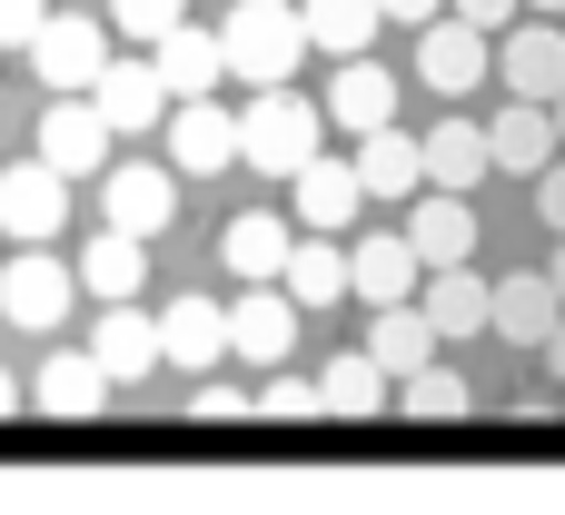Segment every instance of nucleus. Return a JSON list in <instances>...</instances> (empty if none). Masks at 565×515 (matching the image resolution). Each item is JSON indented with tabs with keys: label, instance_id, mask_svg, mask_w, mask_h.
Returning <instances> with one entry per match:
<instances>
[{
	"label": "nucleus",
	"instance_id": "1",
	"mask_svg": "<svg viewBox=\"0 0 565 515\" xmlns=\"http://www.w3.org/2000/svg\"><path fill=\"white\" fill-rule=\"evenodd\" d=\"M298 60H308V30H298V0H238V10L218 20V69H228V79L268 89V79H288Z\"/></svg>",
	"mask_w": 565,
	"mask_h": 515
},
{
	"label": "nucleus",
	"instance_id": "2",
	"mask_svg": "<svg viewBox=\"0 0 565 515\" xmlns=\"http://www.w3.org/2000/svg\"><path fill=\"white\" fill-rule=\"evenodd\" d=\"M318 129H328V119H318V99H298L288 79H268V89L238 109V159H248L258 179H288V169L318 149Z\"/></svg>",
	"mask_w": 565,
	"mask_h": 515
},
{
	"label": "nucleus",
	"instance_id": "3",
	"mask_svg": "<svg viewBox=\"0 0 565 515\" xmlns=\"http://www.w3.org/2000/svg\"><path fill=\"white\" fill-rule=\"evenodd\" d=\"M159 139H169V179H218V169H238V109H218L209 89H199V99H169V109H159Z\"/></svg>",
	"mask_w": 565,
	"mask_h": 515
},
{
	"label": "nucleus",
	"instance_id": "4",
	"mask_svg": "<svg viewBox=\"0 0 565 515\" xmlns=\"http://www.w3.org/2000/svg\"><path fill=\"white\" fill-rule=\"evenodd\" d=\"M20 50H30L40 89H89V79H99V60H109V30H99L89 10H40V30H30Z\"/></svg>",
	"mask_w": 565,
	"mask_h": 515
},
{
	"label": "nucleus",
	"instance_id": "5",
	"mask_svg": "<svg viewBox=\"0 0 565 515\" xmlns=\"http://www.w3.org/2000/svg\"><path fill=\"white\" fill-rule=\"evenodd\" d=\"M288 199H298V228H328V238H348V228H358V208H367V189H358L348 149H308V159L288 169Z\"/></svg>",
	"mask_w": 565,
	"mask_h": 515
},
{
	"label": "nucleus",
	"instance_id": "6",
	"mask_svg": "<svg viewBox=\"0 0 565 515\" xmlns=\"http://www.w3.org/2000/svg\"><path fill=\"white\" fill-rule=\"evenodd\" d=\"M218 328H228V357L278 367V357L298 347V298H288L278 278H248V298H238V308H218Z\"/></svg>",
	"mask_w": 565,
	"mask_h": 515
},
{
	"label": "nucleus",
	"instance_id": "7",
	"mask_svg": "<svg viewBox=\"0 0 565 515\" xmlns=\"http://www.w3.org/2000/svg\"><path fill=\"white\" fill-rule=\"evenodd\" d=\"M70 298H79V278H70L40 238H20V258L0 268V318H10V328H60Z\"/></svg>",
	"mask_w": 565,
	"mask_h": 515
},
{
	"label": "nucleus",
	"instance_id": "8",
	"mask_svg": "<svg viewBox=\"0 0 565 515\" xmlns=\"http://www.w3.org/2000/svg\"><path fill=\"white\" fill-rule=\"evenodd\" d=\"M487 69L507 79V99H556L565 89V30L556 20H507V50L487 40Z\"/></svg>",
	"mask_w": 565,
	"mask_h": 515
},
{
	"label": "nucleus",
	"instance_id": "9",
	"mask_svg": "<svg viewBox=\"0 0 565 515\" xmlns=\"http://www.w3.org/2000/svg\"><path fill=\"white\" fill-rule=\"evenodd\" d=\"M50 228H70V179L30 149L0 169V238H50Z\"/></svg>",
	"mask_w": 565,
	"mask_h": 515
},
{
	"label": "nucleus",
	"instance_id": "10",
	"mask_svg": "<svg viewBox=\"0 0 565 515\" xmlns=\"http://www.w3.org/2000/svg\"><path fill=\"white\" fill-rule=\"evenodd\" d=\"M40 159L60 179H89L109 169V119L89 109V89H50V119H40Z\"/></svg>",
	"mask_w": 565,
	"mask_h": 515
},
{
	"label": "nucleus",
	"instance_id": "11",
	"mask_svg": "<svg viewBox=\"0 0 565 515\" xmlns=\"http://www.w3.org/2000/svg\"><path fill=\"white\" fill-rule=\"evenodd\" d=\"M417 208H407V248H417V268H457V258H477V208H467V189H407Z\"/></svg>",
	"mask_w": 565,
	"mask_h": 515
},
{
	"label": "nucleus",
	"instance_id": "12",
	"mask_svg": "<svg viewBox=\"0 0 565 515\" xmlns=\"http://www.w3.org/2000/svg\"><path fill=\"white\" fill-rule=\"evenodd\" d=\"M417 79H427V89H447V99H467V89L487 79V30H467L457 10L417 20Z\"/></svg>",
	"mask_w": 565,
	"mask_h": 515
},
{
	"label": "nucleus",
	"instance_id": "13",
	"mask_svg": "<svg viewBox=\"0 0 565 515\" xmlns=\"http://www.w3.org/2000/svg\"><path fill=\"white\" fill-rule=\"evenodd\" d=\"M99 218H109V228H129V238H159V228L179 218V179H169L159 159H129V169H109Z\"/></svg>",
	"mask_w": 565,
	"mask_h": 515
},
{
	"label": "nucleus",
	"instance_id": "14",
	"mask_svg": "<svg viewBox=\"0 0 565 515\" xmlns=\"http://www.w3.org/2000/svg\"><path fill=\"white\" fill-rule=\"evenodd\" d=\"M417 318L437 328V347L487 337V278H477V258H457V268H417Z\"/></svg>",
	"mask_w": 565,
	"mask_h": 515
},
{
	"label": "nucleus",
	"instance_id": "15",
	"mask_svg": "<svg viewBox=\"0 0 565 515\" xmlns=\"http://www.w3.org/2000/svg\"><path fill=\"white\" fill-rule=\"evenodd\" d=\"M89 109L109 119V139H139V129H159L169 89H159V69H149V60H99V79H89Z\"/></svg>",
	"mask_w": 565,
	"mask_h": 515
},
{
	"label": "nucleus",
	"instance_id": "16",
	"mask_svg": "<svg viewBox=\"0 0 565 515\" xmlns=\"http://www.w3.org/2000/svg\"><path fill=\"white\" fill-rule=\"evenodd\" d=\"M89 357L109 387H139L159 367V337H149V308L139 298H99V328H89Z\"/></svg>",
	"mask_w": 565,
	"mask_h": 515
},
{
	"label": "nucleus",
	"instance_id": "17",
	"mask_svg": "<svg viewBox=\"0 0 565 515\" xmlns=\"http://www.w3.org/2000/svg\"><path fill=\"white\" fill-rule=\"evenodd\" d=\"M556 288H546V268H507L497 288H487V337H507V347H546V328H556Z\"/></svg>",
	"mask_w": 565,
	"mask_h": 515
},
{
	"label": "nucleus",
	"instance_id": "18",
	"mask_svg": "<svg viewBox=\"0 0 565 515\" xmlns=\"http://www.w3.org/2000/svg\"><path fill=\"white\" fill-rule=\"evenodd\" d=\"M278 288L298 298V318H308V308H338V298H348V238L298 228V238H288V258H278Z\"/></svg>",
	"mask_w": 565,
	"mask_h": 515
},
{
	"label": "nucleus",
	"instance_id": "19",
	"mask_svg": "<svg viewBox=\"0 0 565 515\" xmlns=\"http://www.w3.org/2000/svg\"><path fill=\"white\" fill-rule=\"evenodd\" d=\"M348 298H358V308L417 298V248H407L397 228H367V238H348Z\"/></svg>",
	"mask_w": 565,
	"mask_h": 515
},
{
	"label": "nucleus",
	"instance_id": "20",
	"mask_svg": "<svg viewBox=\"0 0 565 515\" xmlns=\"http://www.w3.org/2000/svg\"><path fill=\"white\" fill-rule=\"evenodd\" d=\"M149 337H159V367H189V377L228 357V328H218L209 298H169V308H149Z\"/></svg>",
	"mask_w": 565,
	"mask_h": 515
},
{
	"label": "nucleus",
	"instance_id": "21",
	"mask_svg": "<svg viewBox=\"0 0 565 515\" xmlns=\"http://www.w3.org/2000/svg\"><path fill=\"white\" fill-rule=\"evenodd\" d=\"M318 119H338L348 139H358V129H377V119H397V69H377L367 50H348V60H338V79H328V109H318Z\"/></svg>",
	"mask_w": 565,
	"mask_h": 515
},
{
	"label": "nucleus",
	"instance_id": "22",
	"mask_svg": "<svg viewBox=\"0 0 565 515\" xmlns=\"http://www.w3.org/2000/svg\"><path fill=\"white\" fill-rule=\"evenodd\" d=\"M546 159H556V119H546V99H507V109L487 119V169L536 179Z\"/></svg>",
	"mask_w": 565,
	"mask_h": 515
},
{
	"label": "nucleus",
	"instance_id": "23",
	"mask_svg": "<svg viewBox=\"0 0 565 515\" xmlns=\"http://www.w3.org/2000/svg\"><path fill=\"white\" fill-rule=\"evenodd\" d=\"M149 69H159L169 99H199V89L228 79V69H218V30H189V20H169V30L149 40Z\"/></svg>",
	"mask_w": 565,
	"mask_h": 515
},
{
	"label": "nucleus",
	"instance_id": "24",
	"mask_svg": "<svg viewBox=\"0 0 565 515\" xmlns=\"http://www.w3.org/2000/svg\"><path fill=\"white\" fill-rule=\"evenodd\" d=\"M477 179H497L487 169V129L477 119H437L417 139V189H477Z\"/></svg>",
	"mask_w": 565,
	"mask_h": 515
},
{
	"label": "nucleus",
	"instance_id": "25",
	"mask_svg": "<svg viewBox=\"0 0 565 515\" xmlns=\"http://www.w3.org/2000/svg\"><path fill=\"white\" fill-rule=\"evenodd\" d=\"M30 407H40V417H60V427H89V417L109 407L99 357H89V347H79V357H50V367L30 377Z\"/></svg>",
	"mask_w": 565,
	"mask_h": 515
},
{
	"label": "nucleus",
	"instance_id": "26",
	"mask_svg": "<svg viewBox=\"0 0 565 515\" xmlns=\"http://www.w3.org/2000/svg\"><path fill=\"white\" fill-rule=\"evenodd\" d=\"M70 278H79L89 298H139V288H149V238H129V228H109V218H99V238L79 248V268H70Z\"/></svg>",
	"mask_w": 565,
	"mask_h": 515
},
{
	"label": "nucleus",
	"instance_id": "27",
	"mask_svg": "<svg viewBox=\"0 0 565 515\" xmlns=\"http://www.w3.org/2000/svg\"><path fill=\"white\" fill-rule=\"evenodd\" d=\"M387 407H397V417H417V427H427V417H437V427H457V417L477 407V387H467V377H457L447 357H427V367L387 377Z\"/></svg>",
	"mask_w": 565,
	"mask_h": 515
},
{
	"label": "nucleus",
	"instance_id": "28",
	"mask_svg": "<svg viewBox=\"0 0 565 515\" xmlns=\"http://www.w3.org/2000/svg\"><path fill=\"white\" fill-rule=\"evenodd\" d=\"M348 169H358L367 199H407V189H417V139H407L397 119H377V129H358V159H348Z\"/></svg>",
	"mask_w": 565,
	"mask_h": 515
},
{
	"label": "nucleus",
	"instance_id": "29",
	"mask_svg": "<svg viewBox=\"0 0 565 515\" xmlns=\"http://www.w3.org/2000/svg\"><path fill=\"white\" fill-rule=\"evenodd\" d=\"M377 328H367V357L387 367V377H407V367H427L437 357V328L417 318V298H387V308H367Z\"/></svg>",
	"mask_w": 565,
	"mask_h": 515
},
{
	"label": "nucleus",
	"instance_id": "30",
	"mask_svg": "<svg viewBox=\"0 0 565 515\" xmlns=\"http://www.w3.org/2000/svg\"><path fill=\"white\" fill-rule=\"evenodd\" d=\"M377 407H387V367L367 347H348V357L318 367V417H377Z\"/></svg>",
	"mask_w": 565,
	"mask_h": 515
},
{
	"label": "nucleus",
	"instance_id": "31",
	"mask_svg": "<svg viewBox=\"0 0 565 515\" xmlns=\"http://www.w3.org/2000/svg\"><path fill=\"white\" fill-rule=\"evenodd\" d=\"M288 238H298V218H268V208H248V218H228V228H218V258H228L238 278H278Z\"/></svg>",
	"mask_w": 565,
	"mask_h": 515
},
{
	"label": "nucleus",
	"instance_id": "32",
	"mask_svg": "<svg viewBox=\"0 0 565 515\" xmlns=\"http://www.w3.org/2000/svg\"><path fill=\"white\" fill-rule=\"evenodd\" d=\"M298 30H308V50L348 60V50H367L387 20H377V0H298Z\"/></svg>",
	"mask_w": 565,
	"mask_h": 515
},
{
	"label": "nucleus",
	"instance_id": "33",
	"mask_svg": "<svg viewBox=\"0 0 565 515\" xmlns=\"http://www.w3.org/2000/svg\"><path fill=\"white\" fill-rule=\"evenodd\" d=\"M268 387L248 397V417H318V377H288V357L278 367H258Z\"/></svg>",
	"mask_w": 565,
	"mask_h": 515
},
{
	"label": "nucleus",
	"instance_id": "34",
	"mask_svg": "<svg viewBox=\"0 0 565 515\" xmlns=\"http://www.w3.org/2000/svg\"><path fill=\"white\" fill-rule=\"evenodd\" d=\"M169 20H189V0H109V30H119V40H139V50H149Z\"/></svg>",
	"mask_w": 565,
	"mask_h": 515
},
{
	"label": "nucleus",
	"instance_id": "35",
	"mask_svg": "<svg viewBox=\"0 0 565 515\" xmlns=\"http://www.w3.org/2000/svg\"><path fill=\"white\" fill-rule=\"evenodd\" d=\"M536 218H546V228H565V149L536 169Z\"/></svg>",
	"mask_w": 565,
	"mask_h": 515
},
{
	"label": "nucleus",
	"instance_id": "36",
	"mask_svg": "<svg viewBox=\"0 0 565 515\" xmlns=\"http://www.w3.org/2000/svg\"><path fill=\"white\" fill-rule=\"evenodd\" d=\"M40 10H50V0H0V50H20V40L40 30Z\"/></svg>",
	"mask_w": 565,
	"mask_h": 515
},
{
	"label": "nucleus",
	"instance_id": "37",
	"mask_svg": "<svg viewBox=\"0 0 565 515\" xmlns=\"http://www.w3.org/2000/svg\"><path fill=\"white\" fill-rule=\"evenodd\" d=\"M447 10H457V20H467V30H487V40H497V30H507V20H516V0H447Z\"/></svg>",
	"mask_w": 565,
	"mask_h": 515
},
{
	"label": "nucleus",
	"instance_id": "38",
	"mask_svg": "<svg viewBox=\"0 0 565 515\" xmlns=\"http://www.w3.org/2000/svg\"><path fill=\"white\" fill-rule=\"evenodd\" d=\"M189 417H248V397H238V387H199V397H189Z\"/></svg>",
	"mask_w": 565,
	"mask_h": 515
},
{
	"label": "nucleus",
	"instance_id": "39",
	"mask_svg": "<svg viewBox=\"0 0 565 515\" xmlns=\"http://www.w3.org/2000/svg\"><path fill=\"white\" fill-rule=\"evenodd\" d=\"M437 10H447V0H377V20H407V30H417V20H437Z\"/></svg>",
	"mask_w": 565,
	"mask_h": 515
},
{
	"label": "nucleus",
	"instance_id": "40",
	"mask_svg": "<svg viewBox=\"0 0 565 515\" xmlns=\"http://www.w3.org/2000/svg\"><path fill=\"white\" fill-rule=\"evenodd\" d=\"M546 367H556V387H565V308H556V328H546V347H536Z\"/></svg>",
	"mask_w": 565,
	"mask_h": 515
},
{
	"label": "nucleus",
	"instance_id": "41",
	"mask_svg": "<svg viewBox=\"0 0 565 515\" xmlns=\"http://www.w3.org/2000/svg\"><path fill=\"white\" fill-rule=\"evenodd\" d=\"M546 288L565 298V228H556V258H546Z\"/></svg>",
	"mask_w": 565,
	"mask_h": 515
},
{
	"label": "nucleus",
	"instance_id": "42",
	"mask_svg": "<svg viewBox=\"0 0 565 515\" xmlns=\"http://www.w3.org/2000/svg\"><path fill=\"white\" fill-rule=\"evenodd\" d=\"M0 417H20V377L10 367H0Z\"/></svg>",
	"mask_w": 565,
	"mask_h": 515
},
{
	"label": "nucleus",
	"instance_id": "43",
	"mask_svg": "<svg viewBox=\"0 0 565 515\" xmlns=\"http://www.w3.org/2000/svg\"><path fill=\"white\" fill-rule=\"evenodd\" d=\"M546 119H556V149H565V89H556V99H546Z\"/></svg>",
	"mask_w": 565,
	"mask_h": 515
},
{
	"label": "nucleus",
	"instance_id": "44",
	"mask_svg": "<svg viewBox=\"0 0 565 515\" xmlns=\"http://www.w3.org/2000/svg\"><path fill=\"white\" fill-rule=\"evenodd\" d=\"M526 10H546V20H556V10H565V0H526Z\"/></svg>",
	"mask_w": 565,
	"mask_h": 515
}]
</instances>
